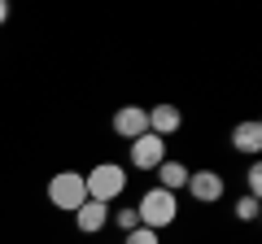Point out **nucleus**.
Segmentation results:
<instances>
[{"label": "nucleus", "mask_w": 262, "mask_h": 244, "mask_svg": "<svg viewBox=\"0 0 262 244\" xmlns=\"http://www.w3.org/2000/svg\"><path fill=\"white\" fill-rule=\"evenodd\" d=\"M83 188H88V201H101V205H110V201L118 197L122 188H127V170L114 166V161H101L92 175H83Z\"/></svg>", "instance_id": "1"}, {"label": "nucleus", "mask_w": 262, "mask_h": 244, "mask_svg": "<svg viewBox=\"0 0 262 244\" xmlns=\"http://www.w3.org/2000/svg\"><path fill=\"white\" fill-rule=\"evenodd\" d=\"M140 223L149 227V231H158V227H170L175 223V214H179V205H175V192H166V188H153V192H144V201H140Z\"/></svg>", "instance_id": "2"}, {"label": "nucleus", "mask_w": 262, "mask_h": 244, "mask_svg": "<svg viewBox=\"0 0 262 244\" xmlns=\"http://www.w3.org/2000/svg\"><path fill=\"white\" fill-rule=\"evenodd\" d=\"M48 201H53L57 209H70V214H75V209L88 201L83 175H75V170H61V175H53V179H48Z\"/></svg>", "instance_id": "3"}, {"label": "nucleus", "mask_w": 262, "mask_h": 244, "mask_svg": "<svg viewBox=\"0 0 262 244\" xmlns=\"http://www.w3.org/2000/svg\"><path fill=\"white\" fill-rule=\"evenodd\" d=\"M162 153H166V140H158L153 131H144L140 140H131V161H136L140 170H158Z\"/></svg>", "instance_id": "4"}, {"label": "nucleus", "mask_w": 262, "mask_h": 244, "mask_svg": "<svg viewBox=\"0 0 262 244\" xmlns=\"http://www.w3.org/2000/svg\"><path fill=\"white\" fill-rule=\"evenodd\" d=\"M114 131H118L122 140H140V135L149 131V109H136V105H122V109L114 113Z\"/></svg>", "instance_id": "5"}, {"label": "nucleus", "mask_w": 262, "mask_h": 244, "mask_svg": "<svg viewBox=\"0 0 262 244\" xmlns=\"http://www.w3.org/2000/svg\"><path fill=\"white\" fill-rule=\"evenodd\" d=\"M179 122H184V113H179L175 105H153V109H149V131L158 135V140L175 135V131H179Z\"/></svg>", "instance_id": "6"}, {"label": "nucleus", "mask_w": 262, "mask_h": 244, "mask_svg": "<svg viewBox=\"0 0 262 244\" xmlns=\"http://www.w3.org/2000/svg\"><path fill=\"white\" fill-rule=\"evenodd\" d=\"M184 188L192 192L196 201H219V197H223V179H219L214 170H196V175H188Z\"/></svg>", "instance_id": "7"}, {"label": "nucleus", "mask_w": 262, "mask_h": 244, "mask_svg": "<svg viewBox=\"0 0 262 244\" xmlns=\"http://www.w3.org/2000/svg\"><path fill=\"white\" fill-rule=\"evenodd\" d=\"M75 223H79V231H83V235H96L105 223H110V209H105L101 201H83V205L75 209Z\"/></svg>", "instance_id": "8"}, {"label": "nucleus", "mask_w": 262, "mask_h": 244, "mask_svg": "<svg viewBox=\"0 0 262 244\" xmlns=\"http://www.w3.org/2000/svg\"><path fill=\"white\" fill-rule=\"evenodd\" d=\"M232 144L241 153H258L262 149V127H258V122H241V127L232 131Z\"/></svg>", "instance_id": "9"}, {"label": "nucleus", "mask_w": 262, "mask_h": 244, "mask_svg": "<svg viewBox=\"0 0 262 244\" xmlns=\"http://www.w3.org/2000/svg\"><path fill=\"white\" fill-rule=\"evenodd\" d=\"M158 175H162V188H166V192H175V188L188 183V166H184V161H162Z\"/></svg>", "instance_id": "10"}, {"label": "nucleus", "mask_w": 262, "mask_h": 244, "mask_svg": "<svg viewBox=\"0 0 262 244\" xmlns=\"http://www.w3.org/2000/svg\"><path fill=\"white\" fill-rule=\"evenodd\" d=\"M127 244H158V231H149V227H136V231H127Z\"/></svg>", "instance_id": "11"}, {"label": "nucleus", "mask_w": 262, "mask_h": 244, "mask_svg": "<svg viewBox=\"0 0 262 244\" xmlns=\"http://www.w3.org/2000/svg\"><path fill=\"white\" fill-rule=\"evenodd\" d=\"M236 214H241L245 223H253V218H258V197H245L241 205H236Z\"/></svg>", "instance_id": "12"}, {"label": "nucleus", "mask_w": 262, "mask_h": 244, "mask_svg": "<svg viewBox=\"0 0 262 244\" xmlns=\"http://www.w3.org/2000/svg\"><path fill=\"white\" fill-rule=\"evenodd\" d=\"M118 227H122V231H136V227H140V214H136V209H122V214H118Z\"/></svg>", "instance_id": "13"}, {"label": "nucleus", "mask_w": 262, "mask_h": 244, "mask_svg": "<svg viewBox=\"0 0 262 244\" xmlns=\"http://www.w3.org/2000/svg\"><path fill=\"white\" fill-rule=\"evenodd\" d=\"M245 179H249V197H258V192H262V166H249Z\"/></svg>", "instance_id": "14"}, {"label": "nucleus", "mask_w": 262, "mask_h": 244, "mask_svg": "<svg viewBox=\"0 0 262 244\" xmlns=\"http://www.w3.org/2000/svg\"><path fill=\"white\" fill-rule=\"evenodd\" d=\"M5 18H9V5H5V0H0V22H5Z\"/></svg>", "instance_id": "15"}]
</instances>
